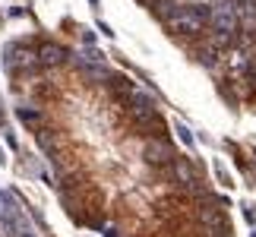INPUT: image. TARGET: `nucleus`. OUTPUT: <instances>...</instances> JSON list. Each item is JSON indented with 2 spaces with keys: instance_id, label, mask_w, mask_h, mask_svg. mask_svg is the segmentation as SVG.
<instances>
[{
  "instance_id": "obj_16",
  "label": "nucleus",
  "mask_w": 256,
  "mask_h": 237,
  "mask_svg": "<svg viewBox=\"0 0 256 237\" xmlns=\"http://www.w3.org/2000/svg\"><path fill=\"white\" fill-rule=\"evenodd\" d=\"M0 164H7V158H3V149H0Z\"/></svg>"
},
{
  "instance_id": "obj_6",
  "label": "nucleus",
  "mask_w": 256,
  "mask_h": 237,
  "mask_svg": "<svg viewBox=\"0 0 256 237\" xmlns=\"http://www.w3.org/2000/svg\"><path fill=\"white\" fill-rule=\"evenodd\" d=\"M168 174L174 177V180L181 183L183 190H190V187L196 183V171H193V162H190V158H181V155H177V158H174V164L168 168Z\"/></svg>"
},
{
  "instance_id": "obj_2",
  "label": "nucleus",
  "mask_w": 256,
  "mask_h": 237,
  "mask_svg": "<svg viewBox=\"0 0 256 237\" xmlns=\"http://www.w3.org/2000/svg\"><path fill=\"white\" fill-rule=\"evenodd\" d=\"M3 63H7V70L13 76L32 73V70L38 67V51H32L26 41H13V44L3 47Z\"/></svg>"
},
{
  "instance_id": "obj_12",
  "label": "nucleus",
  "mask_w": 256,
  "mask_h": 237,
  "mask_svg": "<svg viewBox=\"0 0 256 237\" xmlns=\"http://www.w3.org/2000/svg\"><path fill=\"white\" fill-rule=\"evenodd\" d=\"M101 231H105V237H120V228H117V224H101Z\"/></svg>"
},
{
  "instance_id": "obj_10",
  "label": "nucleus",
  "mask_w": 256,
  "mask_h": 237,
  "mask_svg": "<svg viewBox=\"0 0 256 237\" xmlns=\"http://www.w3.org/2000/svg\"><path fill=\"white\" fill-rule=\"evenodd\" d=\"M174 130H177V136L183 139V146H190V149H193V133H190L183 123H174Z\"/></svg>"
},
{
  "instance_id": "obj_5",
  "label": "nucleus",
  "mask_w": 256,
  "mask_h": 237,
  "mask_svg": "<svg viewBox=\"0 0 256 237\" xmlns=\"http://www.w3.org/2000/svg\"><path fill=\"white\" fill-rule=\"evenodd\" d=\"M70 57V51L57 41H41L38 44V67H60Z\"/></svg>"
},
{
  "instance_id": "obj_15",
  "label": "nucleus",
  "mask_w": 256,
  "mask_h": 237,
  "mask_svg": "<svg viewBox=\"0 0 256 237\" xmlns=\"http://www.w3.org/2000/svg\"><path fill=\"white\" fill-rule=\"evenodd\" d=\"M98 32H105V35H108V38H111V35H114V32H111V26H108V22H98Z\"/></svg>"
},
{
  "instance_id": "obj_7",
  "label": "nucleus",
  "mask_w": 256,
  "mask_h": 237,
  "mask_svg": "<svg viewBox=\"0 0 256 237\" xmlns=\"http://www.w3.org/2000/svg\"><path fill=\"white\" fill-rule=\"evenodd\" d=\"M35 142H38V149L47 152V155H57V149H60V136H57L54 130H47V127L35 130Z\"/></svg>"
},
{
  "instance_id": "obj_4",
  "label": "nucleus",
  "mask_w": 256,
  "mask_h": 237,
  "mask_svg": "<svg viewBox=\"0 0 256 237\" xmlns=\"http://www.w3.org/2000/svg\"><path fill=\"white\" fill-rule=\"evenodd\" d=\"M127 102H130V117H133V123H142V120H149L152 114H158L155 98H152V95H146V92H139V89L130 95Z\"/></svg>"
},
{
  "instance_id": "obj_11",
  "label": "nucleus",
  "mask_w": 256,
  "mask_h": 237,
  "mask_svg": "<svg viewBox=\"0 0 256 237\" xmlns=\"http://www.w3.org/2000/svg\"><path fill=\"white\" fill-rule=\"evenodd\" d=\"M215 174H218V180H222L225 187H234V183H231V177H228V171H225V168H222L218 162H215Z\"/></svg>"
},
{
  "instance_id": "obj_13",
  "label": "nucleus",
  "mask_w": 256,
  "mask_h": 237,
  "mask_svg": "<svg viewBox=\"0 0 256 237\" xmlns=\"http://www.w3.org/2000/svg\"><path fill=\"white\" fill-rule=\"evenodd\" d=\"M82 41H86V44L92 47V44H95V32H89V29H82Z\"/></svg>"
},
{
  "instance_id": "obj_3",
  "label": "nucleus",
  "mask_w": 256,
  "mask_h": 237,
  "mask_svg": "<svg viewBox=\"0 0 256 237\" xmlns=\"http://www.w3.org/2000/svg\"><path fill=\"white\" fill-rule=\"evenodd\" d=\"M142 158H146V164H152V168H171L177 155H174L171 139H146L142 142Z\"/></svg>"
},
{
  "instance_id": "obj_17",
  "label": "nucleus",
  "mask_w": 256,
  "mask_h": 237,
  "mask_svg": "<svg viewBox=\"0 0 256 237\" xmlns=\"http://www.w3.org/2000/svg\"><path fill=\"white\" fill-rule=\"evenodd\" d=\"M253 237H256V231H253Z\"/></svg>"
},
{
  "instance_id": "obj_9",
  "label": "nucleus",
  "mask_w": 256,
  "mask_h": 237,
  "mask_svg": "<svg viewBox=\"0 0 256 237\" xmlns=\"http://www.w3.org/2000/svg\"><path fill=\"white\" fill-rule=\"evenodd\" d=\"M16 114H19V120L26 123V127L41 130V111L38 108H16Z\"/></svg>"
},
{
  "instance_id": "obj_1",
  "label": "nucleus",
  "mask_w": 256,
  "mask_h": 237,
  "mask_svg": "<svg viewBox=\"0 0 256 237\" xmlns=\"http://www.w3.org/2000/svg\"><path fill=\"white\" fill-rule=\"evenodd\" d=\"M162 26L168 29L171 35H177V38H193V41H199L202 35H206V22L193 13V7H190V3H181V10H177L174 16H168Z\"/></svg>"
},
{
  "instance_id": "obj_14",
  "label": "nucleus",
  "mask_w": 256,
  "mask_h": 237,
  "mask_svg": "<svg viewBox=\"0 0 256 237\" xmlns=\"http://www.w3.org/2000/svg\"><path fill=\"white\" fill-rule=\"evenodd\" d=\"M7 146H10V149H19V142H16L13 133H7Z\"/></svg>"
},
{
  "instance_id": "obj_8",
  "label": "nucleus",
  "mask_w": 256,
  "mask_h": 237,
  "mask_svg": "<svg viewBox=\"0 0 256 237\" xmlns=\"http://www.w3.org/2000/svg\"><path fill=\"white\" fill-rule=\"evenodd\" d=\"M0 218H3V222H13V218H19L16 199L10 196V193H3V190H0Z\"/></svg>"
}]
</instances>
